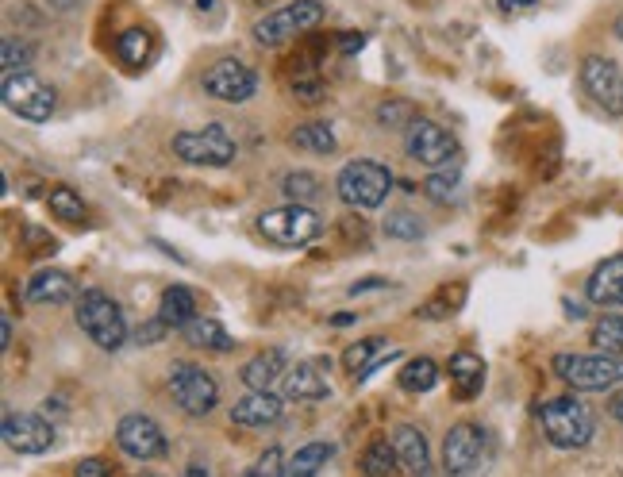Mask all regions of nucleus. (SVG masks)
I'll list each match as a JSON object with an SVG mask.
<instances>
[{
	"instance_id": "obj_1",
	"label": "nucleus",
	"mask_w": 623,
	"mask_h": 477,
	"mask_svg": "<svg viewBox=\"0 0 623 477\" xmlns=\"http://www.w3.org/2000/svg\"><path fill=\"white\" fill-rule=\"evenodd\" d=\"M539 424H543V435H547L554 447H562V451L585 447V443L593 439V431H597L593 412L585 408V401H577V397L543 401V408H539Z\"/></svg>"
},
{
	"instance_id": "obj_2",
	"label": "nucleus",
	"mask_w": 623,
	"mask_h": 477,
	"mask_svg": "<svg viewBox=\"0 0 623 477\" xmlns=\"http://www.w3.org/2000/svg\"><path fill=\"white\" fill-rule=\"evenodd\" d=\"M77 327L97 343L100 351H120L127 343V320L120 304L100 289H85L77 297Z\"/></svg>"
},
{
	"instance_id": "obj_3",
	"label": "nucleus",
	"mask_w": 623,
	"mask_h": 477,
	"mask_svg": "<svg viewBox=\"0 0 623 477\" xmlns=\"http://www.w3.org/2000/svg\"><path fill=\"white\" fill-rule=\"evenodd\" d=\"M0 97H4V108L16 112L27 124H47L50 116H54V108H58V93L50 89L43 77L31 74V70L4 74Z\"/></svg>"
},
{
	"instance_id": "obj_4",
	"label": "nucleus",
	"mask_w": 623,
	"mask_h": 477,
	"mask_svg": "<svg viewBox=\"0 0 623 477\" xmlns=\"http://www.w3.org/2000/svg\"><path fill=\"white\" fill-rule=\"evenodd\" d=\"M554 374L570 381L574 389H612L623 385V354H554Z\"/></svg>"
},
{
	"instance_id": "obj_5",
	"label": "nucleus",
	"mask_w": 623,
	"mask_h": 477,
	"mask_svg": "<svg viewBox=\"0 0 623 477\" xmlns=\"http://www.w3.org/2000/svg\"><path fill=\"white\" fill-rule=\"evenodd\" d=\"M389 189H393V174L381 162H370V158L347 162L335 177V193L350 208H377L389 197Z\"/></svg>"
},
{
	"instance_id": "obj_6",
	"label": "nucleus",
	"mask_w": 623,
	"mask_h": 477,
	"mask_svg": "<svg viewBox=\"0 0 623 477\" xmlns=\"http://www.w3.org/2000/svg\"><path fill=\"white\" fill-rule=\"evenodd\" d=\"M258 231L274 243V247H308L320 231H324V220L308 208V204H281V208H270L258 216Z\"/></svg>"
},
{
	"instance_id": "obj_7",
	"label": "nucleus",
	"mask_w": 623,
	"mask_h": 477,
	"mask_svg": "<svg viewBox=\"0 0 623 477\" xmlns=\"http://www.w3.org/2000/svg\"><path fill=\"white\" fill-rule=\"evenodd\" d=\"M493 454V443H489V431L477 424H454L443 439V466H447V477H477L485 470Z\"/></svg>"
},
{
	"instance_id": "obj_8",
	"label": "nucleus",
	"mask_w": 623,
	"mask_h": 477,
	"mask_svg": "<svg viewBox=\"0 0 623 477\" xmlns=\"http://www.w3.org/2000/svg\"><path fill=\"white\" fill-rule=\"evenodd\" d=\"M320 20H324V4L320 0H289L285 8H277V12L262 16L254 24V39L262 47H281V43L297 39L300 31H312Z\"/></svg>"
},
{
	"instance_id": "obj_9",
	"label": "nucleus",
	"mask_w": 623,
	"mask_h": 477,
	"mask_svg": "<svg viewBox=\"0 0 623 477\" xmlns=\"http://www.w3.org/2000/svg\"><path fill=\"white\" fill-rule=\"evenodd\" d=\"M174 154L189 166H231L235 162V139L224 124H208L204 131H181L174 135Z\"/></svg>"
},
{
	"instance_id": "obj_10",
	"label": "nucleus",
	"mask_w": 623,
	"mask_h": 477,
	"mask_svg": "<svg viewBox=\"0 0 623 477\" xmlns=\"http://www.w3.org/2000/svg\"><path fill=\"white\" fill-rule=\"evenodd\" d=\"M170 389H174V401L185 416H208L220 401L216 377L193 366V362H174L170 366Z\"/></svg>"
},
{
	"instance_id": "obj_11",
	"label": "nucleus",
	"mask_w": 623,
	"mask_h": 477,
	"mask_svg": "<svg viewBox=\"0 0 623 477\" xmlns=\"http://www.w3.org/2000/svg\"><path fill=\"white\" fill-rule=\"evenodd\" d=\"M200 85H204V93H208L212 101H224V104H243L258 93V77H254V70H250L247 62H239V58H220V62H212V66L204 70V77H200Z\"/></svg>"
},
{
	"instance_id": "obj_12",
	"label": "nucleus",
	"mask_w": 623,
	"mask_h": 477,
	"mask_svg": "<svg viewBox=\"0 0 623 477\" xmlns=\"http://www.w3.org/2000/svg\"><path fill=\"white\" fill-rule=\"evenodd\" d=\"M581 85L608 116H623V70L612 58H604V54L581 58Z\"/></svg>"
},
{
	"instance_id": "obj_13",
	"label": "nucleus",
	"mask_w": 623,
	"mask_h": 477,
	"mask_svg": "<svg viewBox=\"0 0 623 477\" xmlns=\"http://www.w3.org/2000/svg\"><path fill=\"white\" fill-rule=\"evenodd\" d=\"M404 147H408V154H412L420 166L439 170V166H450V158L458 154V139H454L443 124H435V120H416V124L408 127Z\"/></svg>"
},
{
	"instance_id": "obj_14",
	"label": "nucleus",
	"mask_w": 623,
	"mask_h": 477,
	"mask_svg": "<svg viewBox=\"0 0 623 477\" xmlns=\"http://www.w3.org/2000/svg\"><path fill=\"white\" fill-rule=\"evenodd\" d=\"M116 443H120V451L131 454V458H139V462H150V458H162V454H166V435H162V427L154 424L150 416H143V412L120 420V427H116Z\"/></svg>"
},
{
	"instance_id": "obj_15",
	"label": "nucleus",
	"mask_w": 623,
	"mask_h": 477,
	"mask_svg": "<svg viewBox=\"0 0 623 477\" xmlns=\"http://www.w3.org/2000/svg\"><path fill=\"white\" fill-rule=\"evenodd\" d=\"M4 443L16 454H43L54 443V427L35 412H8L4 416Z\"/></svg>"
},
{
	"instance_id": "obj_16",
	"label": "nucleus",
	"mask_w": 623,
	"mask_h": 477,
	"mask_svg": "<svg viewBox=\"0 0 623 477\" xmlns=\"http://www.w3.org/2000/svg\"><path fill=\"white\" fill-rule=\"evenodd\" d=\"M327 393L331 389H327V381L316 362H297V366H289L285 377H281V397L285 401H324Z\"/></svg>"
},
{
	"instance_id": "obj_17",
	"label": "nucleus",
	"mask_w": 623,
	"mask_h": 477,
	"mask_svg": "<svg viewBox=\"0 0 623 477\" xmlns=\"http://www.w3.org/2000/svg\"><path fill=\"white\" fill-rule=\"evenodd\" d=\"M393 447H397L400 466L412 477H431V451H427V439L420 427L400 424L393 427Z\"/></svg>"
},
{
	"instance_id": "obj_18",
	"label": "nucleus",
	"mask_w": 623,
	"mask_h": 477,
	"mask_svg": "<svg viewBox=\"0 0 623 477\" xmlns=\"http://www.w3.org/2000/svg\"><path fill=\"white\" fill-rule=\"evenodd\" d=\"M281 412H285V401H281V397H274L270 389H262V393L250 389L243 401H235L231 420L239 427H266V424H277Z\"/></svg>"
},
{
	"instance_id": "obj_19",
	"label": "nucleus",
	"mask_w": 623,
	"mask_h": 477,
	"mask_svg": "<svg viewBox=\"0 0 623 477\" xmlns=\"http://www.w3.org/2000/svg\"><path fill=\"white\" fill-rule=\"evenodd\" d=\"M585 293H589V301L604 304V308L623 304V254H612L600 262L589 277V285H585Z\"/></svg>"
},
{
	"instance_id": "obj_20",
	"label": "nucleus",
	"mask_w": 623,
	"mask_h": 477,
	"mask_svg": "<svg viewBox=\"0 0 623 477\" xmlns=\"http://www.w3.org/2000/svg\"><path fill=\"white\" fill-rule=\"evenodd\" d=\"M74 297V277L62 270H39L27 277V301L31 304H66Z\"/></svg>"
},
{
	"instance_id": "obj_21",
	"label": "nucleus",
	"mask_w": 623,
	"mask_h": 477,
	"mask_svg": "<svg viewBox=\"0 0 623 477\" xmlns=\"http://www.w3.org/2000/svg\"><path fill=\"white\" fill-rule=\"evenodd\" d=\"M450 385H454L458 401H474L481 393V385H485V362L470 351L454 354L450 358Z\"/></svg>"
},
{
	"instance_id": "obj_22",
	"label": "nucleus",
	"mask_w": 623,
	"mask_h": 477,
	"mask_svg": "<svg viewBox=\"0 0 623 477\" xmlns=\"http://www.w3.org/2000/svg\"><path fill=\"white\" fill-rule=\"evenodd\" d=\"M285 354L277 351V347H270V351H262V354H254L247 366H243V385L247 389H254V393H262V389H274V381L277 377H285Z\"/></svg>"
},
{
	"instance_id": "obj_23",
	"label": "nucleus",
	"mask_w": 623,
	"mask_h": 477,
	"mask_svg": "<svg viewBox=\"0 0 623 477\" xmlns=\"http://www.w3.org/2000/svg\"><path fill=\"white\" fill-rule=\"evenodd\" d=\"M158 316L174 327V331H185V327L197 320V301H193V293H189L185 285H170V289L162 293Z\"/></svg>"
},
{
	"instance_id": "obj_24",
	"label": "nucleus",
	"mask_w": 623,
	"mask_h": 477,
	"mask_svg": "<svg viewBox=\"0 0 623 477\" xmlns=\"http://www.w3.org/2000/svg\"><path fill=\"white\" fill-rule=\"evenodd\" d=\"M185 335V343H193V347H200V351H231L235 347V339L227 335V327L220 324V320H208V316H197L193 324L181 331Z\"/></svg>"
},
{
	"instance_id": "obj_25",
	"label": "nucleus",
	"mask_w": 623,
	"mask_h": 477,
	"mask_svg": "<svg viewBox=\"0 0 623 477\" xmlns=\"http://www.w3.org/2000/svg\"><path fill=\"white\" fill-rule=\"evenodd\" d=\"M385 354V339H358V343H350L347 351H343V366H347L350 374H370L377 370V358Z\"/></svg>"
},
{
	"instance_id": "obj_26",
	"label": "nucleus",
	"mask_w": 623,
	"mask_h": 477,
	"mask_svg": "<svg viewBox=\"0 0 623 477\" xmlns=\"http://www.w3.org/2000/svg\"><path fill=\"white\" fill-rule=\"evenodd\" d=\"M289 143L297 151H308V154H335V131L327 124H300L289 135Z\"/></svg>"
},
{
	"instance_id": "obj_27",
	"label": "nucleus",
	"mask_w": 623,
	"mask_h": 477,
	"mask_svg": "<svg viewBox=\"0 0 623 477\" xmlns=\"http://www.w3.org/2000/svg\"><path fill=\"white\" fill-rule=\"evenodd\" d=\"M397 447L389 439H374L366 451H362V474L366 477H389L397 470Z\"/></svg>"
},
{
	"instance_id": "obj_28",
	"label": "nucleus",
	"mask_w": 623,
	"mask_h": 477,
	"mask_svg": "<svg viewBox=\"0 0 623 477\" xmlns=\"http://www.w3.org/2000/svg\"><path fill=\"white\" fill-rule=\"evenodd\" d=\"M439 385V366L431 358H412L404 370H400V389L404 393H427Z\"/></svg>"
},
{
	"instance_id": "obj_29",
	"label": "nucleus",
	"mask_w": 623,
	"mask_h": 477,
	"mask_svg": "<svg viewBox=\"0 0 623 477\" xmlns=\"http://www.w3.org/2000/svg\"><path fill=\"white\" fill-rule=\"evenodd\" d=\"M335 454L331 443H308V447H300L293 458H289V477H316L324 470V462Z\"/></svg>"
},
{
	"instance_id": "obj_30",
	"label": "nucleus",
	"mask_w": 623,
	"mask_h": 477,
	"mask_svg": "<svg viewBox=\"0 0 623 477\" xmlns=\"http://www.w3.org/2000/svg\"><path fill=\"white\" fill-rule=\"evenodd\" d=\"M116 54L124 58L127 66L147 62V54H150V31L147 27H127L124 35L116 39Z\"/></svg>"
},
{
	"instance_id": "obj_31",
	"label": "nucleus",
	"mask_w": 623,
	"mask_h": 477,
	"mask_svg": "<svg viewBox=\"0 0 623 477\" xmlns=\"http://www.w3.org/2000/svg\"><path fill=\"white\" fill-rule=\"evenodd\" d=\"M593 347L600 354H623V316H600L593 324Z\"/></svg>"
},
{
	"instance_id": "obj_32",
	"label": "nucleus",
	"mask_w": 623,
	"mask_h": 477,
	"mask_svg": "<svg viewBox=\"0 0 623 477\" xmlns=\"http://www.w3.org/2000/svg\"><path fill=\"white\" fill-rule=\"evenodd\" d=\"M285 197L293 204H312L320 197V177L308 174V170H293V174H285Z\"/></svg>"
},
{
	"instance_id": "obj_33",
	"label": "nucleus",
	"mask_w": 623,
	"mask_h": 477,
	"mask_svg": "<svg viewBox=\"0 0 623 477\" xmlns=\"http://www.w3.org/2000/svg\"><path fill=\"white\" fill-rule=\"evenodd\" d=\"M50 212L54 216H62V220H70V224H77V220H85V204H81V197H77L70 185H58V189H50Z\"/></svg>"
},
{
	"instance_id": "obj_34",
	"label": "nucleus",
	"mask_w": 623,
	"mask_h": 477,
	"mask_svg": "<svg viewBox=\"0 0 623 477\" xmlns=\"http://www.w3.org/2000/svg\"><path fill=\"white\" fill-rule=\"evenodd\" d=\"M462 297H466V285H454V293L443 289L435 301H427L424 308H420V316H424V320H443V316H454V312H458V304H462Z\"/></svg>"
},
{
	"instance_id": "obj_35",
	"label": "nucleus",
	"mask_w": 623,
	"mask_h": 477,
	"mask_svg": "<svg viewBox=\"0 0 623 477\" xmlns=\"http://www.w3.org/2000/svg\"><path fill=\"white\" fill-rule=\"evenodd\" d=\"M385 235L412 243V239L424 235V224H420V216H412V212H389V216H385Z\"/></svg>"
},
{
	"instance_id": "obj_36",
	"label": "nucleus",
	"mask_w": 623,
	"mask_h": 477,
	"mask_svg": "<svg viewBox=\"0 0 623 477\" xmlns=\"http://www.w3.org/2000/svg\"><path fill=\"white\" fill-rule=\"evenodd\" d=\"M27 62H31V43L16 39V35H8V39H4V47H0V66H4V74L27 70Z\"/></svg>"
},
{
	"instance_id": "obj_37",
	"label": "nucleus",
	"mask_w": 623,
	"mask_h": 477,
	"mask_svg": "<svg viewBox=\"0 0 623 477\" xmlns=\"http://www.w3.org/2000/svg\"><path fill=\"white\" fill-rule=\"evenodd\" d=\"M377 124L381 127H412L416 124V108L408 101H385L381 108H377Z\"/></svg>"
},
{
	"instance_id": "obj_38",
	"label": "nucleus",
	"mask_w": 623,
	"mask_h": 477,
	"mask_svg": "<svg viewBox=\"0 0 623 477\" xmlns=\"http://www.w3.org/2000/svg\"><path fill=\"white\" fill-rule=\"evenodd\" d=\"M289 474V462H285V454L277 451V447H270V451L262 454L254 466H250L243 477H285Z\"/></svg>"
},
{
	"instance_id": "obj_39",
	"label": "nucleus",
	"mask_w": 623,
	"mask_h": 477,
	"mask_svg": "<svg viewBox=\"0 0 623 477\" xmlns=\"http://www.w3.org/2000/svg\"><path fill=\"white\" fill-rule=\"evenodd\" d=\"M424 193L431 197V201L447 204L454 193H458V174H431L424 181Z\"/></svg>"
},
{
	"instance_id": "obj_40",
	"label": "nucleus",
	"mask_w": 623,
	"mask_h": 477,
	"mask_svg": "<svg viewBox=\"0 0 623 477\" xmlns=\"http://www.w3.org/2000/svg\"><path fill=\"white\" fill-rule=\"evenodd\" d=\"M74 477H112V466H108L104 458H81Z\"/></svg>"
},
{
	"instance_id": "obj_41",
	"label": "nucleus",
	"mask_w": 623,
	"mask_h": 477,
	"mask_svg": "<svg viewBox=\"0 0 623 477\" xmlns=\"http://www.w3.org/2000/svg\"><path fill=\"white\" fill-rule=\"evenodd\" d=\"M166 331H170V324H166V320L158 316V320H150L147 327H139V343H158V339H162Z\"/></svg>"
},
{
	"instance_id": "obj_42",
	"label": "nucleus",
	"mask_w": 623,
	"mask_h": 477,
	"mask_svg": "<svg viewBox=\"0 0 623 477\" xmlns=\"http://www.w3.org/2000/svg\"><path fill=\"white\" fill-rule=\"evenodd\" d=\"M293 93H297L304 104H316L324 89H320V81H297V85H293Z\"/></svg>"
},
{
	"instance_id": "obj_43",
	"label": "nucleus",
	"mask_w": 623,
	"mask_h": 477,
	"mask_svg": "<svg viewBox=\"0 0 623 477\" xmlns=\"http://www.w3.org/2000/svg\"><path fill=\"white\" fill-rule=\"evenodd\" d=\"M362 47H366V35H362V31H347V35L339 39V51L343 54H358Z\"/></svg>"
},
{
	"instance_id": "obj_44",
	"label": "nucleus",
	"mask_w": 623,
	"mask_h": 477,
	"mask_svg": "<svg viewBox=\"0 0 623 477\" xmlns=\"http://www.w3.org/2000/svg\"><path fill=\"white\" fill-rule=\"evenodd\" d=\"M389 281H381V277H374V281H358V285H350V293L358 297V293H366V289H385Z\"/></svg>"
},
{
	"instance_id": "obj_45",
	"label": "nucleus",
	"mask_w": 623,
	"mask_h": 477,
	"mask_svg": "<svg viewBox=\"0 0 623 477\" xmlns=\"http://www.w3.org/2000/svg\"><path fill=\"white\" fill-rule=\"evenodd\" d=\"M181 477H212V474H208V466H204L200 458H193V462L185 466V474H181Z\"/></svg>"
},
{
	"instance_id": "obj_46",
	"label": "nucleus",
	"mask_w": 623,
	"mask_h": 477,
	"mask_svg": "<svg viewBox=\"0 0 623 477\" xmlns=\"http://www.w3.org/2000/svg\"><path fill=\"white\" fill-rule=\"evenodd\" d=\"M531 4H535V0H500L504 12H520V8H531Z\"/></svg>"
},
{
	"instance_id": "obj_47",
	"label": "nucleus",
	"mask_w": 623,
	"mask_h": 477,
	"mask_svg": "<svg viewBox=\"0 0 623 477\" xmlns=\"http://www.w3.org/2000/svg\"><path fill=\"white\" fill-rule=\"evenodd\" d=\"M12 343V320L4 316V324H0V347H8Z\"/></svg>"
},
{
	"instance_id": "obj_48",
	"label": "nucleus",
	"mask_w": 623,
	"mask_h": 477,
	"mask_svg": "<svg viewBox=\"0 0 623 477\" xmlns=\"http://www.w3.org/2000/svg\"><path fill=\"white\" fill-rule=\"evenodd\" d=\"M566 316H570V320H585V308L574 301H566Z\"/></svg>"
},
{
	"instance_id": "obj_49",
	"label": "nucleus",
	"mask_w": 623,
	"mask_h": 477,
	"mask_svg": "<svg viewBox=\"0 0 623 477\" xmlns=\"http://www.w3.org/2000/svg\"><path fill=\"white\" fill-rule=\"evenodd\" d=\"M608 408H612V416H616V420H620V424H623V393H616V397H612V404H608Z\"/></svg>"
},
{
	"instance_id": "obj_50",
	"label": "nucleus",
	"mask_w": 623,
	"mask_h": 477,
	"mask_svg": "<svg viewBox=\"0 0 623 477\" xmlns=\"http://www.w3.org/2000/svg\"><path fill=\"white\" fill-rule=\"evenodd\" d=\"M616 35H620V39H623V16H620V20H616Z\"/></svg>"
}]
</instances>
